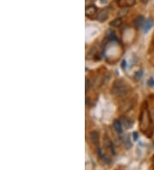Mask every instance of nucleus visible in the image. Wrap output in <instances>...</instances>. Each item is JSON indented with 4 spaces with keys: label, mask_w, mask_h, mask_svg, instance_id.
<instances>
[{
    "label": "nucleus",
    "mask_w": 154,
    "mask_h": 170,
    "mask_svg": "<svg viewBox=\"0 0 154 170\" xmlns=\"http://www.w3.org/2000/svg\"><path fill=\"white\" fill-rule=\"evenodd\" d=\"M145 23H146V20H145V17L143 16H138L134 20V25L136 29H140L142 26H144Z\"/></svg>",
    "instance_id": "423d86ee"
},
{
    "label": "nucleus",
    "mask_w": 154,
    "mask_h": 170,
    "mask_svg": "<svg viewBox=\"0 0 154 170\" xmlns=\"http://www.w3.org/2000/svg\"><path fill=\"white\" fill-rule=\"evenodd\" d=\"M89 87H91V83L89 82L88 79H86V91H87V92H88Z\"/></svg>",
    "instance_id": "f8f14e48"
},
{
    "label": "nucleus",
    "mask_w": 154,
    "mask_h": 170,
    "mask_svg": "<svg viewBox=\"0 0 154 170\" xmlns=\"http://www.w3.org/2000/svg\"><path fill=\"white\" fill-rule=\"evenodd\" d=\"M108 16H109V14H108L107 10H101L98 13L97 18H98V20L99 22L103 23V22H104V21L107 20Z\"/></svg>",
    "instance_id": "0eeeda50"
},
{
    "label": "nucleus",
    "mask_w": 154,
    "mask_h": 170,
    "mask_svg": "<svg viewBox=\"0 0 154 170\" xmlns=\"http://www.w3.org/2000/svg\"><path fill=\"white\" fill-rule=\"evenodd\" d=\"M133 136H134V140H137L138 139V134H137V132H134L133 133Z\"/></svg>",
    "instance_id": "ddd939ff"
},
{
    "label": "nucleus",
    "mask_w": 154,
    "mask_h": 170,
    "mask_svg": "<svg viewBox=\"0 0 154 170\" xmlns=\"http://www.w3.org/2000/svg\"><path fill=\"white\" fill-rule=\"evenodd\" d=\"M89 139L93 144L98 145L99 143V135L97 132H92L89 133Z\"/></svg>",
    "instance_id": "6e6552de"
},
{
    "label": "nucleus",
    "mask_w": 154,
    "mask_h": 170,
    "mask_svg": "<svg viewBox=\"0 0 154 170\" xmlns=\"http://www.w3.org/2000/svg\"><path fill=\"white\" fill-rule=\"evenodd\" d=\"M113 126H114V129L116 130V132L119 134H121L123 132V125H122V122L119 120V119H116L113 123Z\"/></svg>",
    "instance_id": "1a4fd4ad"
},
{
    "label": "nucleus",
    "mask_w": 154,
    "mask_h": 170,
    "mask_svg": "<svg viewBox=\"0 0 154 170\" xmlns=\"http://www.w3.org/2000/svg\"><path fill=\"white\" fill-rule=\"evenodd\" d=\"M122 23H123V20H122V18L119 17V18H116L113 21H111L110 25L111 27H114V28H118L122 25Z\"/></svg>",
    "instance_id": "9b49d317"
},
{
    "label": "nucleus",
    "mask_w": 154,
    "mask_h": 170,
    "mask_svg": "<svg viewBox=\"0 0 154 170\" xmlns=\"http://www.w3.org/2000/svg\"><path fill=\"white\" fill-rule=\"evenodd\" d=\"M136 0H118L117 4L121 8H129L135 4Z\"/></svg>",
    "instance_id": "20e7f679"
},
{
    "label": "nucleus",
    "mask_w": 154,
    "mask_h": 170,
    "mask_svg": "<svg viewBox=\"0 0 154 170\" xmlns=\"http://www.w3.org/2000/svg\"><path fill=\"white\" fill-rule=\"evenodd\" d=\"M104 145L106 146V148L110 150V152L112 153V155H115L116 154V151H115V148H114V145H113V143L112 141L110 139V137L108 136L104 137Z\"/></svg>",
    "instance_id": "39448f33"
},
{
    "label": "nucleus",
    "mask_w": 154,
    "mask_h": 170,
    "mask_svg": "<svg viewBox=\"0 0 154 170\" xmlns=\"http://www.w3.org/2000/svg\"><path fill=\"white\" fill-rule=\"evenodd\" d=\"M153 26V19H148L147 21H146L145 24H144V32L147 33L150 30V29Z\"/></svg>",
    "instance_id": "9d476101"
},
{
    "label": "nucleus",
    "mask_w": 154,
    "mask_h": 170,
    "mask_svg": "<svg viewBox=\"0 0 154 170\" xmlns=\"http://www.w3.org/2000/svg\"><path fill=\"white\" fill-rule=\"evenodd\" d=\"M153 46H154V39H153Z\"/></svg>",
    "instance_id": "dca6fc26"
},
{
    "label": "nucleus",
    "mask_w": 154,
    "mask_h": 170,
    "mask_svg": "<svg viewBox=\"0 0 154 170\" xmlns=\"http://www.w3.org/2000/svg\"><path fill=\"white\" fill-rule=\"evenodd\" d=\"M141 2H142L143 3H147L148 2V0H141Z\"/></svg>",
    "instance_id": "2eb2a0df"
},
{
    "label": "nucleus",
    "mask_w": 154,
    "mask_h": 170,
    "mask_svg": "<svg viewBox=\"0 0 154 170\" xmlns=\"http://www.w3.org/2000/svg\"><path fill=\"white\" fill-rule=\"evenodd\" d=\"M130 91L129 86L123 80H117L111 88V94L117 97H122L128 94Z\"/></svg>",
    "instance_id": "f03ea898"
},
{
    "label": "nucleus",
    "mask_w": 154,
    "mask_h": 170,
    "mask_svg": "<svg viewBox=\"0 0 154 170\" xmlns=\"http://www.w3.org/2000/svg\"><path fill=\"white\" fill-rule=\"evenodd\" d=\"M122 67H123V70L126 68V61L125 60H123V63H122Z\"/></svg>",
    "instance_id": "4468645a"
},
{
    "label": "nucleus",
    "mask_w": 154,
    "mask_h": 170,
    "mask_svg": "<svg viewBox=\"0 0 154 170\" xmlns=\"http://www.w3.org/2000/svg\"><path fill=\"white\" fill-rule=\"evenodd\" d=\"M140 121V129L142 132L145 134H148L150 129H151V125H152V118L150 112L147 107V103H144V107H142L139 118Z\"/></svg>",
    "instance_id": "f257e3e1"
},
{
    "label": "nucleus",
    "mask_w": 154,
    "mask_h": 170,
    "mask_svg": "<svg viewBox=\"0 0 154 170\" xmlns=\"http://www.w3.org/2000/svg\"><path fill=\"white\" fill-rule=\"evenodd\" d=\"M98 13V8L97 6L93 5V4H90V5H88L86 7V10H85V15L86 16L91 18V17H93L94 16H96Z\"/></svg>",
    "instance_id": "7ed1b4c3"
}]
</instances>
